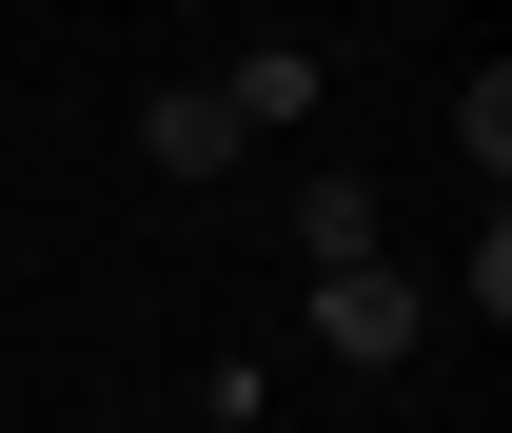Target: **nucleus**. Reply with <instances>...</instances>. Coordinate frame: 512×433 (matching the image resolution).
<instances>
[{"label":"nucleus","mask_w":512,"mask_h":433,"mask_svg":"<svg viewBox=\"0 0 512 433\" xmlns=\"http://www.w3.org/2000/svg\"><path fill=\"white\" fill-rule=\"evenodd\" d=\"M316 355L394 374V355H414V276H375V256H335V276H316Z\"/></svg>","instance_id":"f257e3e1"},{"label":"nucleus","mask_w":512,"mask_h":433,"mask_svg":"<svg viewBox=\"0 0 512 433\" xmlns=\"http://www.w3.org/2000/svg\"><path fill=\"white\" fill-rule=\"evenodd\" d=\"M296 256H316V276H335V256H375V178H316V197H296Z\"/></svg>","instance_id":"20e7f679"},{"label":"nucleus","mask_w":512,"mask_h":433,"mask_svg":"<svg viewBox=\"0 0 512 433\" xmlns=\"http://www.w3.org/2000/svg\"><path fill=\"white\" fill-rule=\"evenodd\" d=\"M217 119H237V138H256V119H316V40H256V60L217 79Z\"/></svg>","instance_id":"f03ea898"},{"label":"nucleus","mask_w":512,"mask_h":433,"mask_svg":"<svg viewBox=\"0 0 512 433\" xmlns=\"http://www.w3.org/2000/svg\"><path fill=\"white\" fill-rule=\"evenodd\" d=\"M138 158H158V178H217V158H237V119H217V99H158V119H138Z\"/></svg>","instance_id":"7ed1b4c3"}]
</instances>
